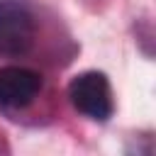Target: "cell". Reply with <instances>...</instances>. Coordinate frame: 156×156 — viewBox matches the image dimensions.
<instances>
[{
	"mask_svg": "<svg viewBox=\"0 0 156 156\" xmlns=\"http://www.w3.org/2000/svg\"><path fill=\"white\" fill-rule=\"evenodd\" d=\"M37 15L29 0H0V54L24 56L34 46Z\"/></svg>",
	"mask_w": 156,
	"mask_h": 156,
	"instance_id": "obj_1",
	"label": "cell"
},
{
	"mask_svg": "<svg viewBox=\"0 0 156 156\" xmlns=\"http://www.w3.org/2000/svg\"><path fill=\"white\" fill-rule=\"evenodd\" d=\"M68 100L71 105L95 122H107L115 112L112 88L105 73L100 71H83L68 83Z\"/></svg>",
	"mask_w": 156,
	"mask_h": 156,
	"instance_id": "obj_2",
	"label": "cell"
},
{
	"mask_svg": "<svg viewBox=\"0 0 156 156\" xmlns=\"http://www.w3.org/2000/svg\"><path fill=\"white\" fill-rule=\"evenodd\" d=\"M41 90V76L24 66L0 68V107L2 110H24L34 102Z\"/></svg>",
	"mask_w": 156,
	"mask_h": 156,
	"instance_id": "obj_3",
	"label": "cell"
}]
</instances>
